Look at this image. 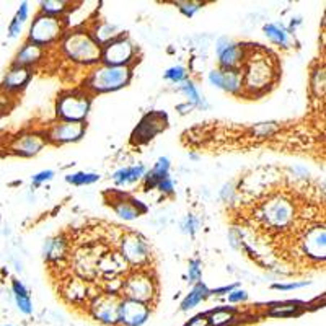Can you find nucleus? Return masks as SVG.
Segmentation results:
<instances>
[{
  "label": "nucleus",
  "mask_w": 326,
  "mask_h": 326,
  "mask_svg": "<svg viewBox=\"0 0 326 326\" xmlns=\"http://www.w3.org/2000/svg\"><path fill=\"white\" fill-rule=\"evenodd\" d=\"M41 5L49 17H55L65 10V2H43Z\"/></svg>",
  "instance_id": "31"
},
{
  "label": "nucleus",
  "mask_w": 326,
  "mask_h": 326,
  "mask_svg": "<svg viewBox=\"0 0 326 326\" xmlns=\"http://www.w3.org/2000/svg\"><path fill=\"white\" fill-rule=\"evenodd\" d=\"M101 54H103L106 65H111V67H124V65H127L129 60L132 59L134 48L127 39L116 38L105 46Z\"/></svg>",
  "instance_id": "6"
},
{
  "label": "nucleus",
  "mask_w": 326,
  "mask_h": 326,
  "mask_svg": "<svg viewBox=\"0 0 326 326\" xmlns=\"http://www.w3.org/2000/svg\"><path fill=\"white\" fill-rule=\"evenodd\" d=\"M119 304L121 302L116 299V295L103 293L93 302V315L103 323H116L119 320Z\"/></svg>",
  "instance_id": "9"
},
{
  "label": "nucleus",
  "mask_w": 326,
  "mask_h": 326,
  "mask_svg": "<svg viewBox=\"0 0 326 326\" xmlns=\"http://www.w3.org/2000/svg\"><path fill=\"white\" fill-rule=\"evenodd\" d=\"M186 77H188V73H186V71L183 67H171L165 73V78H168V80L175 82V83L184 82Z\"/></svg>",
  "instance_id": "30"
},
{
  "label": "nucleus",
  "mask_w": 326,
  "mask_h": 326,
  "mask_svg": "<svg viewBox=\"0 0 326 326\" xmlns=\"http://www.w3.org/2000/svg\"><path fill=\"white\" fill-rule=\"evenodd\" d=\"M307 286V282H292V284H274V289H279V290H292V289H299Z\"/></svg>",
  "instance_id": "36"
},
{
  "label": "nucleus",
  "mask_w": 326,
  "mask_h": 326,
  "mask_svg": "<svg viewBox=\"0 0 326 326\" xmlns=\"http://www.w3.org/2000/svg\"><path fill=\"white\" fill-rule=\"evenodd\" d=\"M246 297L248 295H246L245 290H234L230 295H228V300L230 302H241V300H245Z\"/></svg>",
  "instance_id": "41"
},
{
  "label": "nucleus",
  "mask_w": 326,
  "mask_h": 326,
  "mask_svg": "<svg viewBox=\"0 0 326 326\" xmlns=\"http://www.w3.org/2000/svg\"><path fill=\"white\" fill-rule=\"evenodd\" d=\"M43 147H44V139L33 136V134H28V136L15 139V142H13L12 145V150L15 153H20V155L30 157L38 153Z\"/></svg>",
  "instance_id": "17"
},
{
  "label": "nucleus",
  "mask_w": 326,
  "mask_h": 326,
  "mask_svg": "<svg viewBox=\"0 0 326 326\" xmlns=\"http://www.w3.org/2000/svg\"><path fill=\"white\" fill-rule=\"evenodd\" d=\"M207 293H209V290H207V287L204 286V284H201V282L196 284V287L189 292V295L183 300V304H181V308H183V310L193 308V307L198 305L202 299H206Z\"/></svg>",
  "instance_id": "22"
},
{
  "label": "nucleus",
  "mask_w": 326,
  "mask_h": 326,
  "mask_svg": "<svg viewBox=\"0 0 326 326\" xmlns=\"http://www.w3.org/2000/svg\"><path fill=\"white\" fill-rule=\"evenodd\" d=\"M259 217L271 228H286L293 222L295 209L290 199L284 196H274L266 202H263Z\"/></svg>",
  "instance_id": "1"
},
{
  "label": "nucleus",
  "mask_w": 326,
  "mask_h": 326,
  "mask_svg": "<svg viewBox=\"0 0 326 326\" xmlns=\"http://www.w3.org/2000/svg\"><path fill=\"white\" fill-rule=\"evenodd\" d=\"M186 326H209V318L206 315H198V316H194Z\"/></svg>",
  "instance_id": "38"
},
{
  "label": "nucleus",
  "mask_w": 326,
  "mask_h": 326,
  "mask_svg": "<svg viewBox=\"0 0 326 326\" xmlns=\"http://www.w3.org/2000/svg\"><path fill=\"white\" fill-rule=\"evenodd\" d=\"M157 186H158V189H160L162 193H171V191H173V183H171L170 178L162 180Z\"/></svg>",
  "instance_id": "40"
},
{
  "label": "nucleus",
  "mask_w": 326,
  "mask_h": 326,
  "mask_svg": "<svg viewBox=\"0 0 326 326\" xmlns=\"http://www.w3.org/2000/svg\"><path fill=\"white\" fill-rule=\"evenodd\" d=\"M65 180H67L69 183H72V184L82 186V184H91V183H95V181L100 180V176L95 175V173H75V175H69Z\"/></svg>",
  "instance_id": "25"
},
{
  "label": "nucleus",
  "mask_w": 326,
  "mask_h": 326,
  "mask_svg": "<svg viewBox=\"0 0 326 326\" xmlns=\"http://www.w3.org/2000/svg\"><path fill=\"white\" fill-rule=\"evenodd\" d=\"M95 38H96V44H108L111 43L113 39L118 38V33H116V28L113 25H108V23H105V25H100L95 30Z\"/></svg>",
  "instance_id": "23"
},
{
  "label": "nucleus",
  "mask_w": 326,
  "mask_h": 326,
  "mask_svg": "<svg viewBox=\"0 0 326 326\" xmlns=\"http://www.w3.org/2000/svg\"><path fill=\"white\" fill-rule=\"evenodd\" d=\"M121 250H123V258L129 263L134 264H142L144 261H147L148 258V250L145 241L142 238H139L137 235L129 234L123 238V243H121Z\"/></svg>",
  "instance_id": "12"
},
{
  "label": "nucleus",
  "mask_w": 326,
  "mask_h": 326,
  "mask_svg": "<svg viewBox=\"0 0 326 326\" xmlns=\"http://www.w3.org/2000/svg\"><path fill=\"white\" fill-rule=\"evenodd\" d=\"M87 111L88 100L82 95H69L59 100L57 113L69 123H82V119L87 116Z\"/></svg>",
  "instance_id": "7"
},
{
  "label": "nucleus",
  "mask_w": 326,
  "mask_h": 326,
  "mask_svg": "<svg viewBox=\"0 0 326 326\" xmlns=\"http://www.w3.org/2000/svg\"><path fill=\"white\" fill-rule=\"evenodd\" d=\"M15 300H17V305L18 308H20L23 313H31V300H30V295H15Z\"/></svg>",
  "instance_id": "33"
},
{
  "label": "nucleus",
  "mask_w": 326,
  "mask_h": 326,
  "mask_svg": "<svg viewBox=\"0 0 326 326\" xmlns=\"http://www.w3.org/2000/svg\"><path fill=\"white\" fill-rule=\"evenodd\" d=\"M148 318V307L142 302L126 299L119 304V320L127 326H139Z\"/></svg>",
  "instance_id": "10"
},
{
  "label": "nucleus",
  "mask_w": 326,
  "mask_h": 326,
  "mask_svg": "<svg viewBox=\"0 0 326 326\" xmlns=\"http://www.w3.org/2000/svg\"><path fill=\"white\" fill-rule=\"evenodd\" d=\"M304 246L307 254L316 259L325 258V228L315 227L307 232L304 238Z\"/></svg>",
  "instance_id": "14"
},
{
  "label": "nucleus",
  "mask_w": 326,
  "mask_h": 326,
  "mask_svg": "<svg viewBox=\"0 0 326 326\" xmlns=\"http://www.w3.org/2000/svg\"><path fill=\"white\" fill-rule=\"evenodd\" d=\"M264 33H266V36L272 41V43H277L281 46H287L289 44L287 31L284 30V28L279 26V25H266V26H264Z\"/></svg>",
  "instance_id": "24"
},
{
  "label": "nucleus",
  "mask_w": 326,
  "mask_h": 326,
  "mask_svg": "<svg viewBox=\"0 0 326 326\" xmlns=\"http://www.w3.org/2000/svg\"><path fill=\"white\" fill-rule=\"evenodd\" d=\"M30 80V71L26 67H20V65H15L10 72L7 73L5 78H3L2 87L5 90H20L21 87L26 85V82Z\"/></svg>",
  "instance_id": "18"
},
{
  "label": "nucleus",
  "mask_w": 326,
  "mask_h": 326,
  "mask_svg": "<svg viewBox=\"0 0 326 326\" xmlns=\"http://www.w3.org/2000/svg\"><path fill=\"white\" fill-rule=\"evenodd\" d=\"M272 75L274 69L269 59L264 55H253L245 65V73L241 75V80L250 90H261V88L269 85Z\"/></svg>",
  "instance_id": "3"
},
{
  "label": "nucleus",
  "mask_w": 326,
  "mask_h": 326,
  "mask_svg": "<svg viewBox=\"0 0 326 326\" xmlns=\"http://www.w3.org/2000/svg\"><path fill=\"white\" fill-rule=\"evenodd\" d=\"M232 289H234V287H232V286H230V287H223V289H217V290H214L212 293H222V292H230V290H232Z\"/></svg>",
  "instance_id": "43"
},
{
  "label": "nucleus",
  "mask_w": 326,
  "mask_h": 326,
  "mask_svg": "<svg viewBox=\"0 0 326 326\" xmlns=\"http://www.w3.org/2000/svg\"><path fill=\"white\" fill-rule=\"evenodd\" d=\"M26 17H28V3L26 2H23L21 5H20V10L17 12V17H15V21H18V23H25V20H26Z\"/></svg>",
  "instance_id": "39"
},
{
  "label": "nucleus",
  "mask_w": 326,
  "mask_h": 326,
  "mask_svg": "<svg viewBox=\"0 0 326 326\" xmlns=\"http://www.w3.org/2000/svg\"><path fill=\"white\" fill-rule=\"evenodd\" d=\"M181 90H183L186 95H188V98L193 103H196V105H199V106H202L204 105V100L201 98V95H199V91H198V88L194 87V83H191V82H184V85L181 87ZM206 106V105H204Z\"/></svg>",
  "instance_id": "29"
},
{
  "label": "nucleus",
  "mask_w": 326,
  "mask_h": 326,
  "mask_svg": "<svg viewBox=\"0 0 326 326\" xmlns=\"http://www.w3.org/2000/svg\"><path fill=\"white\" fill-rule=\"evenodd\" d=\"M222 71H241L243 65V49L240 44L230 43L225 49L218 53Z\"/></svg>",
  "instance_id": "15"
},
{
  "label": "nucleus",
  "mask_w": 326,
  "mask_h": 326,
  "mask_svg": "<svg viewBox=\"0 0 326 326\" xmlns=\"http://www.w3.org/2000/svg\"><path fill=\"white\" fill-rule=\"evenodd\" d=\"M83 127L82 123H64V124H59L55 126L53 129V132H51V139L55 142H71V141H77V139L82 137Z\"/></svg>",
  "instance_id": "16"
},
{
  "label": "nucleus",
  "mask_w": 326,
  "mask_h": 326,
  "mask_svg": "<svg viewBox=\"0 0 326 326\" xmlns=\"http://www.w3.org/2000/svg\"><path fill=\"white\" fill-rule=\"evenodd\" d=\"M7 326H12V325H7Z\"/></svg>",
  "instance_id": "44"
},
{
  "label": "nucleus",
  "mask_w": 326,
  "mask_h": 326,
  "mask_svg": "<svg viewBox=\"0 0 326 326\" xmlns=\"http://www.w3.org/2000/svg\"><path fill=\"white\" fill-rule=\"evenodd\" d=\"M232 320H234V315H232V311H228V310H216L211 315V318H209V325L222 326V325H227L228 321H232Z\"/></svg>",
  "instance_id": "28"
},
{
  "label": "nucleus",
  "mask_w": 326,
  "mask_h": 326,
  "mask_svg": "<svg viewBox=\"0 0 326 326\" xmlns=\"http://www.w3.org/2000/svg\"><path fill=\"white\" fill-rule=\"evenodd\" d=\"M168 168H170L168 158H158V162L155 163V166L152 168V171L145 176L147 186L153 188V186L160 183L162 180L168 178Z\"/></svg>",
  "instance_id": "19"
},
{
  "label": "nucleus",
  "mask_w": 326,
  "mask_h": 326,
  "mask_svg": "<svg viewBox=\"0 0 326 326\" xmlns=\"http://www.w3.org/2000/svg\"><path fill=\"white\" fill-rule=\"evenodd\" d=\"M145 171V166L144 165H137V166H130V168H123L114 173V181L118 184H124V183H134L137 181Z\"/></svg>",
  "instance_id": "21"
},
{
  "label": "nucleus",
  "mask_w": 326,
  "mask_h": 326,
  "mask_svg": "<svg viewBox=\"0 0 326 326\" xmlns=\"http://www.w3.org/2000/svg\"><path fill=\"white\" fill-rule=\"evenodd\" d=\"M209 80L212 85L223 88L230 93H236L243 85L241 71H212L209 73Z\"/></svg>",
  "instance_id": "13"
},
{
  "label": "nucleus",
  "mask_w": 326,
  "mask_h": 326,
  "mask_svg": "<svg viewBox=\"0 0 326 326\" xmlns=\"http://www.w3.org/2000/svg\"><path fill=\"white\" fill-rule=\"evenodd\" d=\"M297 307L293 305H284V307H274V308L269 311V315H274V316H290L295 313Z\"/></svg>",
  "instance_id": "32"
},
{
  "label": "nucleus",
  "mask_w": 326,
  "mask_h": 326,
  "mask_svg": "<svg viewBox=\"0 0 326 326\" xmlns=\"http://www.w3.org/2000/svg\"><path fill=\"white\" fill-rule=\"evenodd\" d=\"M64 49L73 60H78V62H95L101 55V48L87 33L71 35L65 39Z\"/></svg>",
  "instance_id": "2"
},
{
  "label": "nucleus",
  "mask_w": 326,
  "mask_h": 326,
  "mask_svg": "<svg viewBox=\"0 0 326 326\" xmlns=\"http://www.w3.org/2000/svg\"><path fill=\"white\" fill-rule=\"evenodd\" d=\"M59 31H60L59 18L43 15L36 18V21L33 23L30 39L33 41V44H44L53 41L59 35Z\"/></svg>",
  "instance_id": "8"
},
{
  "label": "nucleus",
  "mask_w": 326,
  "mask_h": 326,
  "mask_svg": "<svg viewBox=\"0 0 326 326\" xmlns=\"http://www.w3.org/2000/svg\"><path fill=\"white\" fill-rule=\"evenodd\" d=\"M178 5H180L181 12H183L184 15L193 17V15H194V12H198V10H199L201 3H198V2H178Z\"/></svg>",
  "instance_id": "34"
},
{
  "label": "nucleus",
  "mask_w": 326,
  "mask_h": 326,
  "mask_svg": "<svg viewBox=\"0 0 326 326\" xmlns=\"http://www.w3.org/2000/svg\"><path fill=\"white\" fill-rule=\"evenodd\" d=\"M44 253L48 254V258H59V256H62L64 254V241L62 240H48V243L44 245Z\"/></svg>",
  "instance_id": "26"
},
{
  "label": "nucleus",
  "mask_w": 326,
  "mask_h": 326,
  "mask_svg": "<svg viewBox=\"0 0 326 326\" xmlns=\"http://www.w3.org/2000/svg\"><path fill=\"white\" fill-rule=\"evenodd\" d=\"M121 292H124L127 299L144 304V302H148L152 299L155 287H153V281L148 274L136 272L126 279V281H123V290Z\"/></svg>",
  "instance_id": "5"
},
{
  "label": "nucleus",
  "mask_w": 326,
  "mask_h": 326,
  "mask_svg": "<svg viewBox=\"0 0 326 326\" xmlns=\"http://www.w3.org/2000/svg\"><path fill=\"white\" fill-rule=\"evenodd\" d=\"M130 71L127 65L124 67H111V65H105V67L98 69L91 75L90 87L95 91H111L118 90V88L124 87L129 82Z\"/></svg>",
  "instance_id": "4"
},
{
  "label": "nucleus",
  "mask_w": 326,
  "mask_h": 326,
  "mask_svg": "<svg viewBox=\"0 0 326 326\" xmlns=\"http://www.w3.org/2000/svg\"><path fill=\"white\" fill-rule=\"evenodd\" d=\"M166 126V116L162 113H152L147 114L142 119V123L139 124V127L134 130V141L139 144L150 141L153 136H157L158 132H162Z\"/></svg>",
  "instance_id": "11"
},
{
  "label": "nucleus",
  "mask_w": 326,
  "mask_h": 326,
  "mask_svg": "<svg viewBox=\"0 0 326 326\" xmlns=\"http://www.w3.org/2000/svg\"><path fill=\"white\" fill-rule=\"evenodd\" d=\"M194 228H196V220L193 217H188L186 218V223H184V232H189V234H193L194 232Z\"/></svg>",
  "instance_id": "42"
},
{
  "label": "nucleus",
  "mask_w": 326,
  "mask_h": 326,
  "mask_svg": "<svg viewBox=\"0 0 326 326\" xmlns=\"http://www.w3.org/2000/svg\"><path fill=\"white\" fill-rule=\"evenodd\" d=\"M41 57V48L38 44L28 43L21 48V51L17 55V65L20 67H25V65L33 64L35 60H38Z\"/></svg>",
  "instance_id": "20"
},
{
  "label": "nucleus",
  "mask_w": 326,
  "mask_h": 326,
  "mask_svg": "<svg viewBox=\"0 0 326 326\" xmlns=\"http://www.w3.org/2000/svg\"><path fill=\"white\" fill-rule=\"evenodd\" d=\"M201 279V261H193L189 264V281L198 282Z\"/></svg>",
  "instance_id": "35"
},
{
  "label": "nucleus",
  "mask_w": 326,
  "mask_h": 326,
  "mask_svg": "<svg viewBox=\"0 0 326 326\" xmlns=\"http://www.w3.org/2000/svg\"><path fill=\"white\" fill-rule=\"evenodd\" d=\"M53 171L51 170H48V171H41V173H38V175H35L33 176V183L35 184H39V183H43V181H48V180H51L53 178Z\"/></svg>",
  "instance_id": "37"
},
{
  "label": "nucleus",
  "mask_w": 326,
  "mask_h": 326,
  "mask_svg": "<svg viewBox=\"0 0 326 326\" xmlns=\"http://www.w3.org/2000/svg\"><path fill=\"white\" fill-rule=\"evenodd\" d=\"M116 212H118V216L126 218V220H132V218H136L139 216L137 209L126 201H121L119 204H116Z\"/></svg>",
  "instance_id": "27"
}]
</instances>
